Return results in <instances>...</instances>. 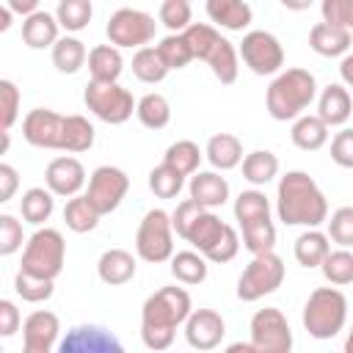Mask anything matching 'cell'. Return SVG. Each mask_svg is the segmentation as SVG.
<instances>
[{
    "instance_id": "obj_44",
    "label": "cell",
    "mask_w": 353,
    "mask_h": 353,
    "mask_svg": "<svg viewBox=\"0 0 353 353\" xmlns=\"http://www.w3.org/2000/svg\"><path fill=\"white\" fill-rule=\"evenodd\" d=\"M268 215H270V201L262 190L251 188V190H243L234 199V221L237 223H245V221H254V218H268Z\"/></svg>"
},
{
    "instance_id": "obj_28",
    "label": "cell",
    "mask_w": 353,
    "mask_h": 353,
    "mask_svg": "<svg viewBox=\"0 0 353 353\" xmlns=\"http://www.w3.org/2000/svg\"><path fill=\"white\" fill-rule=\"evenodd\" d=\"M292 251H295L298 265H303V268H320L323 259L331 251V237L325 232H320L317 226H312V229H306V232H301L295 237Z\"/></svg>"
},
{
    "instance_id": "obj_11",
    "label": "cell",
    "mask_w": 353,
    "mask_h": 353,
    "mask_svg": "<svg viewBox=\"0 0 353 353\" xmlns=\"http://www.w3.org/2000/svg\"><path fill=\"white\" fill-rule=\"evenodd\" d=\"M248 331H251V342L256 353H290L292 350V328L287 317L281 314V309L276 306L256 309Z\"/></svg>"
},
{
    "instance_id": "obj_19",
    "label": "cell",
    "mask_w": 353,
    "mask_h": 353,
    "mask_svg": "<svg viewBox=\"0 0 353 353\" xmlns=\"http://www.w3.org/2000/svg\"><path fill=\"white\" fill-rule=\"evenodd\" d=\"M353 113V99L345 83H328L317 99V116L328 127H342Z\"/></svg>"
},
{
    "instance_id": "obj_58",
    "label": "cell",
    "mask_w": 353,
    "mask_h": 353,
    "mask_svg": "<svg viewBox=\"0 0 353 353\" xmlns=\"http://www.w3.org/2000/svg\"><path fill=\"white\" fill-rule=\"evenodd\" d=\"M284 8H290V11H306L314 0H279Z\"/></svg>"
},
{
    "instance_id": "obj_47",
    "label": "cell",
    "mask_w": 353,
    "mask_h": 353,
    "mask_svg": "<svg viewBox=\"0 0 353 353\" xmlns=\"http://www.w3.org/2000/svg\"><path fill=\"white\" fill-rule=\"evenodd\" d=\"M193 19L190 11V0H163L160 6V22L171 30V33H182Z\"/></svg>"
},
{
    "instance_id": "obj_53",
    "label": "cell",
    "mask_w": 353,
    "mask_h": 353,
    "mask_svg": "<svg viewBox=\"0 0 353 353\" xmlns=\"http://www.w3.org/2000/svg\"><path fill=\"white\" fill-rule=\"evenodd\" d=\"M331 160L339 168H353V127L342 130L331 141Z\"/></svg>"
},
{
    "instance_id": "obj_8",
    "label": "cell",
    "mask_w": 353,
    "mask_h": 353,
    "mask_svg": "<svg viewBox=\"0 0 353 353\" xmlns=\"http://www.w3.org/2000/svg\"><path fill=\"white\" fill-rule=\"evenodd\" d=\"M135 251L143 262H165L174 256V223L165 210H149L135 232Z\"/></svg>"
},
{
    "instance_id": "obj_60",
    "label": "cell",
    "mask_w": 353,
    "mask_h": 353,
    "mask_svg": "<svg viewBox=\"0 0 353 353\" xmlns=\"http://www.w3.org/2000/svg\"><path fill=\"white\" fill-rule=\"evenodd\" d=\"M345 353H353V325L347 331V339H345Z\"/></svg>"
},
{
    "instance_id": "obj_52",
    "label": "cell",
    "mask_w": 353,
    "mask_h": 353,
    "mask_svg": "<svg viewBox=\"0 0 353 353\" xmlns=\"http://www.w3.org/2000/svg\"><path fill=\"white\" fill-rule=\"evenodd\" d=\"M237 251H240V234H237L234 226H226L223 237L215 243V248L207 254V259L215 262V265H223V262H232L237 256Z\"/></svg>"
},
{
    "instance_id": "obj_59",
    "label": "cell",
    "mask_w": 353,
    "mask_h": 353,
    "mask_svg": "<svg viewBox=\"0 0 353 353\" xmlns=\"http://www.w3.org/2000/svg\"><path fill=\"white\" fill-rule=\"evenodd\" d=\"M11 14H14V11H11L8 6L0 11V30H8V28H11Z\"/></svg>"
},
{
    "instance_id": "obj_15",
    "label": "cell",
    "mask_w": 353,
    "mask_h": 353,
    "mask_svg": "<svg viewBox=\"0 0 353 353\" xmlns=\"http://www.w3.org/2000/svg\"><path fill=\"white\" fill-rule=\"evenodd\" d=\"M61 334V320L50 309L30 312L22 323V347L25 353H50L58 342Z\"/></svg>"
},
{
    "instance_id": "obj_45",
    "label": "cell",
    "mask_w": 353,
    "mask_h": 353,
    "mask_svg": "<svg viewBox=\"0 0 353 353\" xmlns=\"http://www.w3.org/2000/svg\"><path fill=\"white\" fill-rule=\"evenodd\" d=\"M157 52L163 55L165 66L168 69H185L190 61H193V50L185 39V33H168L160 44H157Z\"/></svg>"
},
{
    "instance_id": "obj_6",
    "label": "cell",
    "mask_w": 353,
    "mask_h": 353,
    "mask_svg": "<svg viewBox=\"0 0 353 353\" xmlns=\"http://www.w3.org/2000/svg\"><path fill=\"white\" fill-rule=\"evenodd\" d=\"M63 259H66V243H63V234L58 229H36L28 243H25V251H22V265L19 270L25 273H33V276H41V279H58L61 270H63Z\"/></svg>"
},
{
    "instance_id": "obj_36",
    "label": "cell",
    "mask_w": 353,
    "mask_h": 353,
    "mask_svg": "<svg viewBox=\"0 0 353 353\" xmlns=\"http://www.w3.org/2000/svg\"><path fill=\"white\" fill-rule=\"evenodd\" d=\"M279 174V157L268 149H256L243 157V179L251 185H268Z\"/></svg>"
},
{
    "instance_id": "obj_13",
    "label": "cell",
    "mask_w": 353,
    "mask_h": 353,
    "mask_svg": "<svg viewBox=\"0 0 353 353\" xmlns=\"http://www.w3.org/2000/svg\"><path fill=\"white\" fill-rule=\"evenodd\" d=\"M127 190H130V176L121 168H116V165H99L88 176L85 196L97 207L99 215H108V212H113L121 204V199L127 196Z\"/></svg>"
},
{
    "instance_id": "obj_2",
    "label": "cell",
    "mask_w": 353,
    "mask_h": 353,
    "mask_svg": "<svg viewBox=\"0 0 353 353\" xmlns=\"http://www.w3.org/2000/svg\"><path fill=\"white\" fill-rule=\"evenodd\" d=\"M276 212L284 226H320L328 221V201L306 171H287L276 188Z\"/></svg>"
},
{
    "instance_id": "obj_26",
    "label": "cell",
    "mask_w": 353,
    "mask_h": 353,
    "mask_svg": "<svg viewBox=\"0 0 353 353\" xmlns=\"http://www.w3.org/2000/svg\"><path fill=\"white\" fill-rule=\"evenodd\" d=\"M124 72V58L121 50L116 44H97L94 50H88V74L91 80H102V83H116Z\"/></svg>"
},
{
    "instance_id": "obj_56",
    "label": "cell",
    "mask_w": 353,
    "mask_h": 353,
    "mask_svg": "<svg viewBox=\"0 0 353 353\" xmlns=\"http://www.w3.org/2000/svg\"><path fill=\"white\" fill-rule=\"evenodd\" d=\"M39 3L41 0H6V6L19 17H30L33 11H39Z\"/></svg>"
},
{
    "instance_id": "obj_1",
    "label": "cell",
    "mask_w": 353,
    "mask_h": 353,
    "mask_svg": "<svg viewBox=\"0 0 353 353\" xmlns=\"http://www.w3.org/2000/svg\"><path fill=\"white\" fill-rule=\"evenodd\" d=\"M193 303L182 287H160L143 301L141 309V339L149 350L171 347L176 328L190 317Z\"/></svg>"
},
{
    "instance_id": "obj_24",
    "label": "cell",
    "mask_w": 353,
    "mask_h": 353,
    "mask_svg": "<svg viewBox=\"0 0 353 353\" xmlns=\"http://www.w3.org/2000/svg\"><path fill=\"white\" fill-rule=\"evenodd\" d=\"M210 165L215 171H232L243 163V143L237 135L232 132H215L210 141H207V149H204Z\"/></svg>"
},
{
    "instance_id": "obj_48",
    "label": "cell",
    "mask_w": 353,
    "mask_h": 353,
    "mask_svg": "<svg viewBox=\"0 0 353 353\" xmlns=\"http://www.w3.org/2000/svg\"><path fill=\"white\" fill-rule=\"evenodd\" d=\"M22 243H28L25 234H22V223L14 215L3 212L0 215V254L11 256V254H17L22 248Z\"/></svg>"
},
{
    "instance_id": "obj_22",
    "label": "cell",
    "mask_w": 353,
    "mask_h": 353,
    "mask_svg": "<svg viewBox=\"0 0 353 353\" xmlns=\"http://www.w3.org/2000/svg\"><path fill=\"white\" fill-rule=\"evenodd\" d=\"M204 8L210 22L226 30H245L254 19V11L245 0H207Z\"/></svg>"
},
{
    "instance_id": "obj_34",
    "label": "cell",
    "mask_w": 353,
    "mask_h": 353,
    "mask_svg": "<svg viewBox=\"0 0 353 353\" xmlns=\"http://www.w3.org/2000/svg\"><path fill=\"white\" fill-rule=\"evenodd\" d=\"M207 262L201 251H176L171 256V276L182 284H201L207 279Z\"/></svg>"
},
{
    "instance_id": "obj_39",
    "label": "cell",
    "mask_w": 353,
    "mask_h": 353,
    "mask_svg": "<svg viewBox=\"0 0 353 353\" xmlns=\"http://www.w3.org/2000/svg\"><path fill=\"white\" fill-rule=\"evenodd\" d=\"M163 163H168V165H171V168H176L179 174L190 176V174H196V171H199L201 149H199V143H193V141H188V138L174 141V143L165 149Z\"/></svg>"
},
{
    "instance_id": "obj_25",
    "label": "cell",
    "mask_w": 353,
    "mask_h": 353,
    "mask_svg": "<svg viewBox=\"0 0 353 353\" xmlns=\"http://www.w3.org/2000/svg\"><path fill=\"white\" fill-rule=\"evenodd\" d=\"M97 276L110 287H121L135 276V256L124 248H108L97 262Z\"/></svg>"
},
{
    "instance_id": "obj_21",
    "label": "cell",
    "mask_w": 353,
    "mask_h": 353,
    "mask_svg": "<svg viewBox=\"0 0 353 353\" xmlns=\"http://www.w3.org/2000/svg\"><path fill=\"white\" fill-rule=\"evenodd\" d=\"M190 199L199 201L201 207L207 210H215V207H223L226 199H229V182L218 174V171H196L190 176Z\"/></svg>"
},
{
    "instance_id": "obj_49",
    "label": "cell",
    "mask_w": 353,
    "mask_h": 353,
    "mask_svg": "<svg viewBox=\"0 0 353 353\" xmlns=\"http://www.w3.org/2000/svg\"><path fill=\"white\" fill-rule=\"evenodd\" d=\"M320 14H323V22L347 28L353 33V0H323Z\"/></svg>"
},
{
    "instance_id": "obj_54",
    "label": "cell",
    "mask_w": 353,
    "mask_h": 353,
    "mask_svg": "<svg viewBox=\"0 0 353 353\" xmlns=\"http://www.w3.org/2000/svg\"><path fill=\"white\" fill-rule=\"evenodd\" d=\"M19 325H22L19 309L14 306V301L3 298V301H0V336H3V339L14 336V334L19 331Z\"/></svg>"
},
{
    "instance_id": "obj_4",
    "label": "cell",
    "mask_w": 353,
    "mask_h": 353,
    "mask_svg": "<svg viewBox=\"0 0 353 353\" xmlns=\"http://www.w3.org/2000/svg\"><path fill=\"white\" fill-rule=\"evenodd\" d=\"M182 33H185V39H188V44L193 50V58L204 61L223 85H232L237 80V72H240V61L237 58H240V52L234 50V44L226 36H221L207 22H190Z\"/></svg>"
},
{
    "instance_id": "obj_41",
    "label": "cell",
    "mask_w": 353,
    "mask_h": 353,
    "mask_svg": "<svg viewBox=\"0 0 353 353\" xmlns=\"http://www.w3.org/2000/svg\"><path fill=\"white\" fill-rule=\"evenodd\" d=\"M55 17H58L63 30L77 33V30L88 28V22L94 17V8H91V0H58Z\"/></svg>"
},
{
    "instance_id": "obj_57",
    "label": "cell",
    "mask_w": 353,
    "mask_h": 353,
    "mask_svg": "<svg viewBox=\"0 0 353 353\" xmlns=\"http://www.w3.org/2000/svg\"><path fill=\"white\" fill-rule=\"evenodd\" d=\"M339 77L347 88H353V52L342 55V63H339Z\"/></svg>"
},
{
    "instance_id": "obj_18",
    "label": "cell",
    "mask_w": 353,
    "mask_h": 353,
    "mask_svg": "<svg viewBox=\"0 0 353 353\" xmlns=\"http://www.w3.org/2000/svg\"><path fill=\"white\" fill-rule=\"evenodd\" d=\"M61 350L63 353H110V350H121V342L99 325H74L69 336L61 342Z\"/></svg>"
},
{
    "instance_id": "obj_30",
    "label": "cell",
    "mask_w": 353,
    "mask_h": 353,
    "mask_svg": "<svg viewBox=\"0 0 353 353\" xmlns=\"http://www.w3.org/2000/svg\"><path fill=\"white\" fill-rule=\"evenodd\" d=\"M88 61V52H85V44L74 36H61L55 44H52V66L61 72V74H74L85 66Z\"/></svg>"
},
{
    "instance_id": "obj_29",
    "label": "cell",
    "mask_w": 353,
    "mask_h": 353,
    "mask_svg": "<svg viewBox=\"0 0 353 353\" xmlns=\"http://www.w3.org/2000/svg\"><path fill=\"white\" fill-rule=\"evenodd\" d=\"M292 143L303 152H317L328 143V124L320 116H298L290 132Z\"/></svg>"
},
{
    "instance_id": "obj_38",
    "label": "cell",
    "mask_w": 353,
    "mask_h": 353,
    "mask_svg": "<svg viewBox=\"0 0 353 353\" xmlns=\"http://www.w3.org/2000/svg\"><path fill=\"white\" fill-rule=\"evenodd\" d=\"M243 229V245L251 251V254H262V251H273L276 245V226L268 218H254V221H245L240 223Z\"/></svg>"
},
{
    "instance_id": "obj_46",
    "label": "cell",
    "mask_w": 353,
    "mask_h": 353,
    "mask_svg": "<svg viewBox=\"0 0 353 353\" xmlns=\"http://www.w3.org/2000/svg\"><path fill=\"white\" fill-rule=\"evenodd\" d=\"M328 223V237L331 243L342 248H353V207H339L331 212Z\"/></svg>"
},
{
    "instance_id": "obj_42",
    "label": "cell",
    "mask_w": 353,
    "mask_h": 353,
    "mask_svg": "<svg viewBox=\"0 0 353 353\" xmlns=\"http://www.w3.org/2000/svg\"><path fill=\"white\" fill-rule=\"evenodd\" d=\"M320 270H323L328 284H336V287L350 284L353 281V251L342 248V245L336 251H328V256L323 259Z\"/></svg>"
},
{
    "instance_id": "obj_31",
    "label": "cell",
    "mask_w": 353,
    "mask_h": 353,
    "mask_svg": "<svg viewBox=\"0 0 353 353\" xmlns=\"http://www.w3.org/2000/svg\"><path fill=\"white\" fill-rule=\"evenodd\" d=\"M94 124L80 116V113H72V116H63V143H61V152H88L94 146Z\"/></svg>"
},
{
    "instance_id": "obj_12",
    "label": "cell",
    "mask_w": 353,
    "mask_h": 353,
    "mask_svg": "<svg viewBox=\"0 0 353 353\" xmlns=\"http://www.w3.org/2000/svg\"><path fill=\"white\" fill-rule=\"evenodd\" d=\"M240 58L254 74H276L284 66V47L270 30H248L240 41Z\"/></svg>"
},
{
    "instance_id": "obj_50",
    "label": "cell",
    "mask_w": 353,
    "mask_h": 353,
    "mask_svg": "<svg viewBox=\"0 0 353 353\" xmlns=\"http://www.w3.org/2000/svg\"><path fill=\"white\" fill-rule=\"evenodd\" d=\"M0 102H3V130H11L19 119V102L22 94L11 80H0Z\"/></svg>"
},
{
    "instance_id": "obj_16",
    "label": "cell",
    "mask_w": 353,
    "mask_h": 353,
    "mask_svg": "<svg viewBox=\"0 0 353 353\" xmlns=\"http://www.w3.org/2000/svg\"><path fill=\"white\" fill-rule=\"evenodd\" d=\"M226 323L215 309H193L185 320V339L196 350H212L223 342Z\"/></svg>"
},
{
    "instance_id": "obj_17",
    "label": "cell",
    "mask_w": 353,
    "mask_h": 353,
    "mask_svg": "<svg viewBox=\"0 0 353 353\" xmlns=\"http://www.w3.org/2000/svg\"><path fill=\"white\" fill-rule=\"evenodd\" d=\"M44 182L47 188L55 193V196H77L80 188L85 185V168L77 157H55L47 163V171H44Z\"/></svg>"
},
{
    "instance_id": "obj_35",
    "label": "cell",
    "mask_w": 353,
    "mask_h": 353,
    "mask_svg": "<svg viewBox=\"0 0 353 353\" xmlns=\"http://www.w3.org/2000/svg\"><path fill=\"white\" fill-rule=\"evenodd\" d=\"M168 72L171 69L165 66V61L157 52V47H141V50H135V55H132V74L141 83H149V85L163 83Z\"/></svg>"
},
{
    "instance_id": "obj_5",
    "label": "cell",
    "mask_w": 353,
    "mask_h": 353,
    "mask_svg": "<svg viewBox=\"0 0 353 353\" xmlns=\"http://www.w3.org/2000/svg\"><path fill=\"white\" fill-rule=\"evenodd\" d=\"M347 323V298L336 287H317L303 303V328L314 339L336 336Z\"/></svg>"
},
{
    "instance_id": "obj_10",
    "label": "cell",
    "mask_w": 353,
    "mask_h": 353,
    "mask_svg": "<svg viewBox=\"0 0 353 353\" xmlns=\"http://www.w3.org/2000/svg\"><path fill=\"white\" fill-rule=\"evenodd\" d=\"M105 33H108V41L116 44L119 50H141L154 39L157 22L152 14L141 8H119L110 14Z\"/></svg>"
},
{
    "instance_id": "obj_37",
    "label": "cell",
    "mask_w": 353,
    "mask_h": 353,
    "mask_svg": "<svg viewBox=\"0 0 353 353\" xmlns=\"http://www.w3.org/2000/svg\"><path fill=\"white\" fill-rule=\"evenodd\" d=\"M135 116L143 127L149 130H163L168 121H171V105L163 94H143L138 99V108H135Z\"/></svg>"
},
{
    "instance_id": "obj_55",
    "label": "cell",
    "mask_w": 353,
    "mask_h": 353,
    "mask_svg": "<svg viewBox=\"0 0 353 353\" xmlns=\"http://www.w3.org/2000/svg\"><path fill=\"white\" fill-rule=\"evenodd\" d=\"M17 185H19V174H17V168H14L11 163H0V201L14 199Z\"/></svg>"
},
{
    "instance_id": "obj_7",
    "label": "cell",
    "mask_w": 353,
    "mask_h": 353,
    "mask_svg": "<svg viewBox=\"0 0 353 353\" xmlns=\"http://www.w3.org/2000/svg\"><path fill=\"white\" fill-rule=\"evenodd\" d=\"M284 276H287V268L279 254H273V251L254 254V259L245 265V270L237 279V298L245 303H254V301L276 292L284 284Z\"/></svg>"
},
{
    "instance_id": "obj_51",
    "label": "cell",
    "mask_w": 353,
    "mask_h": 353,
    "mask_svg": "<svg viewBox=\"0 0 353 353\" xmlns=\"http://www.w3.org/2000/svg\"><path fill=\"white\" fill-rule=\"evenodd\" d=\"M201 210H207V207H201V204H199V201H193V199H185V201H179V204H176V210L171 212V223H174L176 237H182V240H185V234H188L190 223L201 215Z\"/></svg>"
},
{
    "instance_id": "obj_40",
    "label": "cell",
    "mask_w": 353,
    "mask_h": 353,
    "mask_svg": "<svg viewBox=\"0 0 353 353\" xmlns=\"http://www.w3.org/2000/svg\"><path fill=\"white\" fill-rule=\"evenodd\" d=\"M14 292L22 301H28V303H41V301H50L52 298L55 281L52 279L33 276V273H25V270H17V276H14Z\"/></svg>"
},
{
    "instance_id": "obj_32",
    "label": "cell",
    "mask_w": 353,
    "mask_h": 353,
    "mask_svg": "<svg viewBox=\"0 0 353 353\" xmlns=\"http://www.w3.org/2000/svg\"><path fill=\"white\" fill-rule=\"evenodd\" d=\"M99 212H97V207L88 201V196L83 193H77V196H72L69 201H66V207H63V223L72 229V232H77V234H85V232H94L97 229V223H99Z\"/></svg>"
},
{
    "instance_id": "obj_14",
    "label": "cell",
    "mask_w": 353,
    "mask_h": 353,
    "mask_svg": "<svg viewBox=\"0 0 353 353\" xmlns=\"http://www.w3.org/2000/svg\"><path fill=\"white\" fill-rule=\"evenodd\" d=\"M22 138L36 149H58L63 143V116L50 108H33L22 119Z\"/></svg>"
},
{
    "instance_id": "obj_23",
    "label": "cell",
    "mask_w": 353,
    "mask_h": 353,
    "mask_svg": "<svg viewBox=\"0 0 353 353\" xmlns=\"http://www.w3.org/2000/svg\"><path fill=\"white\" fill-rule=\"evenodd\" d=\"M61 22L55 14H47V11H33L30 17H25L22 22V41L30 47V50H44V47H52L61 36Z\"/></svg>"
},
{
    "instance_id": "obj_43",
    "label": "cell",
    "mask_w": 353,
    "mask_h": 353,
    "mask_svg": "<svg viewBox=\"0 0 353 353\" xmlns=\"http://www.w3.org/2000/svg\"><path fill=\"white\" fill-rule=\"evenodd\" d=\"M182 188H185V174H179L168 163H160L157 168L149 171V190L157 199H176Z\"/></svg>"
},
{
    "instance_id": "obj_33",
    "label": "cell",
    "mask_w": 353,
    "mask_h": 353,
    "mask_svg": "<svg viewBox=\"0 0 353 353\" xmlns=\"http://www.w3.org/2000/svg\"><path fill=\"white\" fill-rule=\"evenodd\" d=\"M55 193L50 188H30L22 193V201H19V212L28 223L33 226H41L44 221H50L52 210H55Z\"/></svg>"
},
{
    "instance_id": "obj_27",
    "label": "cell",
    "mask_w": 353,
    "mask_h": 353,
    "mask_svg": "<svg viewBox=\"0 0 353 353\" xmlns=\"http://www.w3.org/2000/svg\"><path fill=\"white\" fill-rule=\"evenodd\" d=\"M226 226H229V223H223L212 210H201V215L190 223V229H188L185 240H188L196 251H201V254L207 256V254L215 248V243L223 237Z\"/></svg>"
},
{
    "instance_id": "obj_9",
    "label": "cell",
    "mask_w": 353,
    "mask_h": 353,
    "mask_svg": "<svg viewBox=\"0 0 353 353\" xmlns=\"http://www.w3.org/2000/svg\"><path fill=\"white\" fill-rule=\"evenodd\" d=\"M83 102L85 108L105 124H124L132 110L138 108V102L132 99V94L116 83H102V80H91L83 91Z\"/></svg>"
},
{
    "instance_id": "obj_3",
    "label": "cell",
    "mask_w": 353,
    "mask_h": 353,
    "mask_svg": "<svg viewBox=\"0 0 353 353\" xmlns=\"http://www.w3.org/2000/svg\"><path fill=\"white\" fill-rule=\"evenodd\" d=\"M317 97V83L314 74L309 69H284L273 77V83L268 85L265 94V105L268 113L276 121H290L298 119Z\"/></svg>"
},
{
    "instance_id": "obj_20",
    "label": "cell",
    "mask_w": 353,
    "mask_h": 353,
    "mask_svg": "<svg viewBox=\"0 0 353 353\" xmlns=\"http://www.w3.org/2000/svg\"><path fill=\"white\" fill-rule=\"evenodd\" d=\"M350 41H353V33L347 28H339V25H331V22H317L309 30V47L323 58L347 55Z\"/></svg>"
}]
</instances>
